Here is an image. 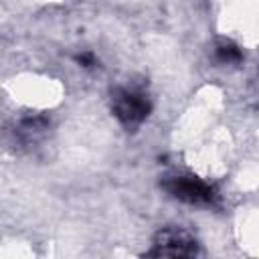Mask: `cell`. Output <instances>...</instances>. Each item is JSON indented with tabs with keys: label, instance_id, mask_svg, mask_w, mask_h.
I'll return each mask as SVG.
<instances>
[{
	"label": "cell",
	"instance_id": "cell-2",
	"mask_svg": "<svg viewBox=\"0 0 259 259\" xmlns=\"http://www.w3.org/2000/svg\"><path fill=\"white\" fill-rule=\"evenodd\" d=\"M148 101L144 95L134 91H119L113 97V111L123 123H138L148 115Z\"/></svg>",
	"mask_w": 259,
	"mask_h": 259
},
{
	"label": "cell",
	"instance_id": "cell-1",
	"mask_svg": "<svg viewBox=\"0 0 259 259\" xmlns=\"http://www.w3.org/2000/svg\"><path fill=\"white\" fill-rule=\"evenodd\" d=\"M196 253V243L190 235H186L180 229H164L150 255H170V257H184V255H194Z\"/></svg>",
	"mask_w": 259,
	"mask_h": 259
},
{
	"label": "cell",
	"instance_id": "cell-3",
	"mask_svg": "<svg viewBox=\"0 0 259 259\" xmlns=\"http://www.w3.org/2000/svg\"><path fill=\"white\" fill-rule=\"evenodd\" d=\"M166 188L178 196L180 200H186V202H208L212 200V188L208 184H204L202 180H196V178H186V176H180V178H172Z\"/></svg>",
	"mask_w": 259,
	"mask_h": 259
}]
</instances>
